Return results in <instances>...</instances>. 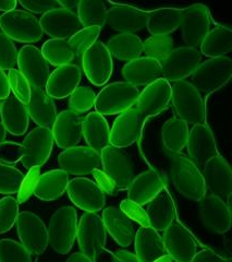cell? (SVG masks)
<instances>
[{
    "label": "cell",
    "mask_w": 232,
    "mask_h": 262,
    "mask_svg": "<svg viewBox=\"0 0 232 262\" xmlns=\"http://www.w3.org/2000/svg\"><path fill=\"white\" fill-rule=\"evenodd\" d=\"M103 222L106 231L121 247H129L134 241L135 225L124 213L115 207H108L103 211Z\"/></svg>",
    "instance_id": "obj_29"
},
{
    "label": "cell",
    "mask_w": 232,
    "mask_h": 262,
    "mask_svg": "<svg viewBox=\"0 0 232 262\" xmlns=\"http://www.w3.org/2000/svg\"><path fill=\"white\" fill-rule=\"evenodd\" d=\"M191 262H228V259L222 257L213 249H203L196 252Z\"/></svg>",
    "instance_id": "obj_55"
},
{
    "label": "cell",
    "mask_w": 232,
    "mask_h": 262,
    "mask_svg": "<svg viewBox=\"0 0 232 262\" xmlns=\"http://www.w3.org/2000/svg\"><path fill=\"white\" fill-rule=\"evenodd\" d=\"M0 117H2V124L7 130V133L11 134L12 136L20 137L28 131L30 116L27 106L14 95H10L3 101Z\"/></svg>",
    "instance_id": "obj_32"
},
{
    "label": "cell",
    "mask_w": 232,
    "mask_h": 262,
    "mask_svg": "<svg viewBox=\"0 0 232 262\" xmlns=\"http://www.w3.org/2000/svg\"><path fill=\"white\" fill-rule=\"evenodd\" d=\"M29 116L38 127L51 129L58 116L55 102L45 90L31 89V97L26 105Z\"/></svg>",
    "instance_id": "obj_34"
},
{
    "label": "cell",
    "mask_w": 232,
    "mask_h": 262,
    "mask_svg": "<svg viewBox=\"0 0 232 262\" xmlns=\"http://www.w3.org/2000/svg\"><path fill=\"white\" fill-rule=\"evenodd\" d=\"M154 262H173V260H172V258L169 255H166V256H164V257H161L159 259H157Z\"/></svg>",
    "instance_id": "obj_62"
},
{
    "label": "cell",
    "mask_w": 232,
    "mask_h": 262,
    "mask_svg": "<svg viewBox=\"0 0 232 262\" xmlns=\"http://www.w3.org/2000/svg\"><path fill=\"white\" fill-rule=\"evenodd\" d=\"M78 18L82 28L97 27L103 29L107 23V12L108 9L103 2L98 0H82L77 8Z\"/></svg>",
    "instance_id": "obj_40"
},
{
    "label": "cell",
    "mask_w": 232,
    "mask_h": 262,
    "mask_svg": "<svg viewBox=\"0 0 232 262\" xmlns=\"http://www.w3.org/2000/svg\"><path fill=\"white\" fill-rule=\"evenodd\" d=\"M185 146L189 159L198 168L203 167L207 162L219 154L216 139L206 124L194 125L190 129Z\"/></svg>",
    "instance_id": "obj_19"
},
{
    "label": "cell",
    "mask_w": 232,
    "mask_h": 262,
    "mask_svg": "<svg viewBox=\"0 0 232 262\" xmlns=\"http://www.w3.org/2000/svg\"><path fill=\"white\" fill-rule=\"evenodd\" d=\"M58 164L65 173L85 176L92 174L95 169H102V157L88 146L77 145L58 155Z\"/></svg>",
    "instance_id": "obj_15"
},
{
    "label": "cell",
    "mask_w": 232,
    "mask_h": 262,
    "mask_svg": "<svg viewBox=\"0 0 232 262\" xmlns=\"http://www.w3.org/2000/svg\"><path fill=\"white\" fill-rule=\"evenodd\" d=\"M202 176L206 190L225 201H230L232 173L228 162L221 155L213 158L203 166Z\"/></svg>",
    "instance_id": "obj_20"
},
{
    "label": "cell",
    "mask_w": 232,
    "mask_h": 262,
    "mask_svg": "<svg viewBox=\"0 0 232 262\" xmlns=\"http://www.w3.org/2000/svg\"><path fill=\"white\" fill-rule=\"evenodd\" d=\"M67 192L74 206L85 212H98L106 204L104 191L88 178L78 177L70 180Z\"/></svg>",
    "instance_id": "obj_21"
},
{
    "label": "cell",
    "mask_w": 232,
    "mask_h": 262,
    "mask_svg": "<svg viewBox=\"0 0 232 262\" xmlns=\"http://www.w3.org/2000/svg\"><path fill=\"white\" fill-rule=\"evenodd\" d=\"M202 62V54L196 48L178 47L160 62L161 79L170 82L183 81L191 77Z\"/></svg>",
    "instance_id": "obj_9"
},
{
    "label": "cell",
    "mask_w": 232,
    "mask_h": 262,
    "mask_svg": "<svg viewBox=\"0 0 232 262\" xmlns=\"http://www.w3.org/2000/svg\"><path fill=\"white\" fill-rule=\"evenodd\" d=\"M146 214L148 224L157 232H164L177 219V208L172 195L167 190L163 189L155 198L147 203Z\"/></svg>",
    "instance_id": "obj_28"
},
{
    "label": "cell",
    "mask_w": 232,
    "mask_h": 262,
    "mask_svg": "<svg viewBox=\"0 0 232 262\" xmlns=\"http://www.w3.org/2000/svg\"><path fill=\"white\" fill-rule=\"evenodd\" d=\"M65 262H95V261L88 258L87 256L83 255L82 252H76L73 253V255H71Z\"/></svg>",
    "instance_id": "obj_58"
},
{
    "label": "cell",
    "mask_w": 232,
    "mask_h": 262,
    "mask_svg": "<svg viewBox=\"0 0 232 262\" xmlns=\"http://www.w3.org/2000/svg\"><path fill=\"white\" fill-rule=\"evenodd\" d=\"M145 121L135 107L120 114L110 130V145L124 149L135 143L142 137Z\"/></svg>",
    "instance_id": "obj_17"
},
{
    "label": "cell",
    "mask_w": 232,
    "mask_h": 262,
    "mask_svg": "<svg viewBox=\"0 0 232 262\" xmlns=\"http://www.w3.org/2000/svg\"><path fill=\"white\" fill-rule=\"evenodd\" d=\"M122 76L126 82L136 88L147 86L161 78V66L158 60L140 57L124 64Z\"/></svg>",
    "instance_id": "obj_30"
},
{
    "label": "cell",
    "mask_w": 232,
    "mask_h": 262,
    "mask_svg": "<svg viewBox=\"0 0 232 262\" xmlns=\"http://www.w3.org/2000/svg\"><path fill=\"white\" fill-rule=\"evenodd\" d=\"M211 13L206 6L196 4L182 9L180 29L187 47L198 49L211 31Z\"/></svg>",
    "instance_id": "obj_8"
},
{
    "label": "cell",
    "mask_w": 232,
    "mask_h": 262,
    "mask_svg": "<svg viewBox=\"0 0 232 262\" xmlns=\"http://www.w3.org/2000/svg\"><path fill=\"white\" fill-rule=\"evenodd\" d=\"M119 209L130 220L138 223L141 226H150V224H148L146 211L145 209H143L142 206H138V204L130 201L129 199H124L121 201Z\"/></svg>",
    "instance_id": "obj_50"
},
{
    "label": "cell",
    "mask_w": 232,
    "mask_h": 262,
    "mask_svg": "<svg viewBox=\"0 0 232 262\" xmlns=\"http://www.w3.org/2000/svg\"><path fill=\"white\" fill-rule=\"evenodd\" d=\"M24 177L26 175L16 167L7 165V164H0V193H18Z\"/></svg>",
    "instance_id": "obj_45"
},
{
    "label": "cell",
    "mask_w": 232,
    "mask_h": 262,
    "mask_svg": "<svg viewBox=\"0 0 232 262\" xmlns=\"http://www.w3.org/2000/svg\"><path fill=\"white\" fill-rule=\"evenodd\" d=\"M60 8H64V9H68L71 11H74L78 8L79 2H58Z\"/></svg>",
    "instance_id": "obj_60"
},
{
    "label": "cell",
    "mask_w": 232,
    "mask_h": 262,
    "mask_svg": "<svg viewBox=\"0 0 232 262\" xmlns=\"http://www.w3.org/2000/svg\"><path fill=\"white\" fill-rule=\"evenodd\" d=\"M8 80H9L10 90L13 95L21 101L23 104H28L31 97V85L28 80L22 76V73L15 68L10 70L8 73Z\"/></svg>",
    "instance_id": "obj_49"
},
{
    "label": "cell",
    "mask_w": 232,
    "mask_h": 262,
    "mask_svg": "<svg viewBox=\"0 0 232 262\" xmlns=\"http://www.w3.org/2000/svg\"><path fill=\"white\" fill-rule=\"evenodd\" d=\"M19 202L12 196L0 199V234L9 232L19 215Z\"/></svg>",
    "instance_id": "obj_46"
},
{
    "label": "cell",
    "mask_w": 232,
    "mask_h": 262,
    "mask_svg": "<svg viewBox=\"0 0 232 262\" xmlns=\"http://www.w3.org/2000/svg\"><path fill=\"white\" fill-rule=\"evenodd\" d=\"M92 174L95 179V183L104 191V193L111 194V195L117 193L118 189L115 188L114 184L112 183V180L104 173L103 169H95Z\"/></svg>",
    "instance_id": "obj_54"
},
{
    "label": "cell",
    "mask_w": 232,
    "mask_h": 262,
    "mask_svg": "<svg viewBox=\"0 0 232 262\" xmlns=\"http://www.w3.org/2000/svg\"><path fill=\"white\" fill-rule=\"evenodd\" d=\"M22 159V145L13 141L0 144V161L7 165H13Z\"/></svg>",
    "instance_id": "obj_52"
},
{
    "label": "cell",
    "mask_w": 232,
    "mask_h": 262,
    "mask_svg": "<svg viewBox=\"0 0 232 262\" xmlns=\"http://www.w3.org/2000/svg\"><path fill=\"white\" fill-rule=\"evenodd\" d=\"M0 262H35V256L24 248L21 243L13 239H2Z\"/></svg>",
    "instance_id": "obj_43"
},
{
    "label": "cell",
    "mask_w": 232,
    "mask_h": 262,
    "mask_svg": "<svg viewBox=\"0 0 232 262\" xmlns=\"http://www.w3.org/2000/svg\"><path fill=\"white\" fill-rule=\"evenodd\" d=\"M81 66L85 77L96 86L105 85L113 71L112 56L101 40H96L86 49L81 59Z\"/></svg>",
    "instance_id": "obj_11"
},
{
    "label": "cell",
    "mask_w": 232,
    "mask_h": 262,
    "mask_svg": "<svg viewBox=\"0 0 232 262\" xmlns=\"http://www.w3.org/2000/svg\"><path fill=\"white\" fill-rule=\"evenodd\" d=\"M148 11L128 5H113L107 12V24L119 33L134 34L146 28Z\"/></svg>",
    "instance_id": "obj_26"
},
{
    "label": "cell",
    "mask_w": 232,
    "mask_h": 262,
    "mask_svg": "<svg viewBox=\"0 0 232 262\" xmlns=\"http://www.w3.org/2000/svg\"><path fill=\"white\" fill-rule=\"evenodd\" d=\"M21 145V162L24 167L31 169L43 166L53 152L54 138L52 129L44 127L34 128L24 138Z\"/></svg>",
    "instance_id": "obj_13"
},
{
    "label": "cell",
    "mask_w": 232,
    "mask_h": 262,
    "mask_svg": "<svg viewBox=\"0 0 232 262\" xmlns=\"http://www.w3.org/2000/svg\"><path fill=\"white\" fill-rule=\"evenodd\" d=\"M39 176H40V167H34V168L29 169V173L28 175H26V177H24L23 183L18 192L19 203L27 202L30 199V196L34 193L35 185Z\"/></svg>",
    "instance_id": "obj_51"
},
{
    "label": "cell",
    "mask_w": 232,
    "mask_h": 262,
    "mask_svg": "<svg viewBox=\"0 0 232 262\" xmlns=\"http://www.w3.org/2000/svg\"><path fill=\"white\" fill-rule=\"evenodd\" d=\"M198 214L205 226L217 234H225L230 229L231 213L229 201L219 196L205 194L200 201Z\"/></svg>",
    "instance_id": "obj_24"
},
{
    "label": "cell",
    "mask_w": 232,
    "mask_h": 262,
    "mask_svg": "<svg viewBox=\"0 0 232 262\" xmlns=\"http://www.w3.org/2000/svg\"><path fill=\"white\" fill-rule=\"evenodd\" d=\"M15 224L24 248L33 256H39L45 252L48 246V232L43 220L34 213L24 211L19 213Z\"/></svg>",
    "instance_id": "obj_12"
},
{
    "label": "cell",
    "mask_w": 232,
    "mask_h": 262,
    "mask_svg": "<svg viewBox=\"0 0 232 262\" xmlns=\"http://www.w3.org/2000/svg\"><path fill=\"white\" fill-rule=\"evenodd\" d=\"M0 29L13 42L37 43L43 37L39 20L26 10H13L0 15Z\"/></svg>",
    "instance_id": "obj_6"
},
{
    "label": "cell",
    "mask_w": 232,
    "mask_h": 262,
    "mask_svg": "<svg viewBox=\"0 0 232 262\" xmlns=\"http://www.w3.org/2000/svg\"><path fill=\"white\" fill-rule=\"evenodd\" d=\"M102 168L118 190L128 189L134 178V163L124 149L112 145L107 146L101 153Z\"/></svg>",
    "instance_id": "obj_10"
},
{
    "label": "cell",
    "mask_w": 232,
    "mask_h": 262,
    "mask_svg": "<svg viewBox=\"0 0 232 262\" xmlns=\"http://www.w3.org/2000/svg\"><path fill=\"white\" fill-rule=\"evenodd\" d=\"M111 56L121 61H132L143 54V42L135 34H119L112 36L105 44Z\"/></svg>",
    "instance_id": "obj_37"
},
{
    "label": "cell",
    "mask_w": 232,
    "mask_h": 262,
    "mask_svg": "<svg viewBox=\"0 0 232 262\" xmlns=\"http://www.w3.org/2000/svg\"><path fill=\"white\" fill-rule=\"evenodd\" d=\"M83 119L84 118L81 114L71 110H65L58 114L52 129L54 142L58 147L67 150L80 143L83 137Z\"/></svg>",
    "instance_id": "obj_25"
},
{
    "label": "cell",
    "mask_w": 232,
    "mask_h": 262,
    "mask_svg": "<svg viewBox=\"0 0 232 262\" xmlns=\"http://www.w3.org/2000/svg\"><path fill=\"white\" fill-rule=\"evenodd\" d=\"M232 32L227 27H217L208 32L200 46V53L210 58L223 57L231 52Z\"/></svg>",
    "instance_id": "obj_39"
},
{
    "label": "cell",
    "mask_w": 232,
    "mask_h": 262,
    "mask_svg": "<svg viewBox=\"0 0 232 262\" xmlns=\"http://www.w3.org/2000/svg\"><path fill=\"white\" fill-rule=\"evenodd\" d=\"M171 102V84L164 79L156 80L150 85L145 86L142 92H140L135 107L143 118L147 120L159 115L169 107Z\"/></svg>",
    "instance_id": "obj_16"
},
{
    "label": "cell",
    "mask_w": 232,
    "mask_h": 262,
    "mask_svg": "<svg viewBox=\"0 0 232 262\" xmlns=\"http://www.w3.org/2000/svg\"><path fill=\"white\" fill-rule=\"evenodd\" d=\"M173 262H175V261H173Z\"/></svg>",
    "instance_id": "obj_64"
},
{
    "label": "cell",
    "mask_w": 232,
    "mask_h": 262,
    "mask_svg": "<svg viewBox=\"0 0 232 262\" xmlns=\"http://www.w3.org/2000/svg\"><path fill=\"white\" fill-rule=\"evenodd\" d=\"M101 32L102 29L97 27L85 28L80 30L69 39V43L76 55V60L79 63H81V59L86 49L96 42L98 36L101 35Z\"/></svg>",
    "instance_id": "obj_42"
},
{
    "label": "cell",
    "mask_w": 232,
    "mask_h": 262,
    "mask_svg": "<svg viewBox=\"0 0 232 262\" xmlns=\"http://www.w3.org/2000/svg\"><path fill=\"white\" fill-rule=\"evenodd\" d=\"M16 64L22 76L29 82L31 88L45 90L51 76L49 63L39 49L33 45L23 46L18 54Z\"/></svg>",
    "instance_id": "obj_14"
},
{
    "label": "cell",
    "mask_w": 232,
    "mask_h": 262,
    "mask_svg": "<svg viewBox=\"0 0 232 262\" xmlns=\"http://www.w3.org/2000/svg\"><path fill=\"white\" fill-rule=\"evenodd\" d=\"M82 135L88 147L99 154L110 145V129L106 118L97 112H92L83 119Z\"/></svg>",
    "instance_id": "obj_33"
},
{
    "label": "cell",
    "mask_w": 232,
    "mask_h": 262,
    "mask_svg": "<svg viewBox=\"0 0 232 262\" xmlns=\"http://www.w3.org/2000/svg\"><path fill=\"white\" fill-rule=\"evenodd\" d=\"M10 85L8 76L5 73L4 70L0 69V101H5L6 98L10 96Z\"/></svg>",
    "instance_id": "obj_57"
},
{
    "label": "cell",
    "mask_w": 232,
    "mask_h": 262,
    "mask_svg": "<svg viewBox=\"0 0 232 262\" xmlns=\"http://www.w3.org/2000/svg\"><path fill=\"white\" fill-rule=\"evenodd\" d=\"M20 5L32 14H45L48 11L59 8V4L56 0H30V2L21 0Z\"/></svg>",
    "instance_id": "obj_53"
},
{
    "label": "cell",
    "mask_w": 232,
    "mask_h": 262,
    "mask_svg": "<svg viewBox=\"0 0 232 262\" xmlns=\"http://www.w3.org/2000/svg\"><path fill=\"white\" fill-rule=\"evenodd\" d=\"M96 100V93L93 89L88 86H78L69 100V107L71 111L84 114L93 108Z\"/></svg>",
    "instance_id": "obj_47"
},
{
    "label": "cell",
    "mask_w": 232,
    "mask_h": 262,
    "mask_svg": "<svg viewBox=\"0 0 232 262\" xmlns=\"http://www.w3.org/2000/svg\"><path fill=\"white\" fill-rule=\"evenodd\" d=\"M2 104H3V102L0 101V110H2Z\"/></svg>",
    "instance_id": "obj_63"
},
{
    "label": "cell",
    "mask_w": 232,
    "mask_h": 262,
    "mask_svg": "<svg viewBox=\"0 0 232 262\" xmlns=\"http://www.w3.org/2000/svg\"><path fill=\"white\" fill-rule=\"evenodd\" d=\"M165 249L175 262H191L197 252V243L189 229L179 222H173L164 231Z\"/></svg>",
    "instance_id": "obj_18"
},
{
    "label": "cell",
    "mask_w": 232,
    "mask_h": 262,
    "mask_svg": "<svg viewBox=\"0 0 232 262\" xmlns=\"http://www.w3.org/2000/svg\"><path fill=\"white\" fill-rule=\"evenodd\" d=\"M140 95L138 88L128 82H113L96 95L95 112L103 116L120 115L133 107Z\"/></svg>",
    "instance_id": "obj_5"
},
{
    "label": "cell",
    "mask_w": 232,
    "mask_h": 262,
    "mask_svg": "<svg viewBox=\"0 0 232 262\" xmlns=\"http://www.w3.org/2000/svg\"><path fill=\"white\" fill-rule=\"evenodd\" d=\"M173 51V39L170 36H151L143 42L145 57L161 62Z\"/></svg>",
    "instance_id": "obj_44"
},
{
    "label": "cell",
    "mask_w": 232,
    "mask_h": 262,
    "mask_svg": "<svg viewBox=\"0 0 232 262\" xmlns=\"http://www.w3.org/2000/svg\"><path fill=\"white\" fill-rule=\"evenodd\" d=\"M40 52L46 61L55 67L71 64L76 60V55L69 43V39H48L44 43Z\"/></svg>",
    "instance_id": "obj_41"
},
{
    "label": "cell",
    "mask_w": 232,
    "mask_h": 262,
    "mask_svg": "<svg viewBox=\"0 0 232 262\" xmlns=\"http://www.w3.org/2000/svg\"><path fill=\"white\" fill-rule=\"evenodd\" d=\"M70 182L69 174L62 169L49 170L37 179L34 194L43 201H55L61 198Z\"/></svg>",
    "instance_id": "obj_35"
},
{
    "label": "cell",
    "mask_w": 232,
    "mask_h": 262,
    "mask_svg": "<svg viewBox=\"0 0 232 262\" xmlns=\"http://www.w3.org/2000/svg\"><path fill=\"white\" fill-rule=\"evenodd\" d=\"M16 5L18 3L15 0H6V2H0V11L6 12H10L15 10Z\"/></svg>",
    "instance_id": "obj_59"
},
{
    "label": "cell",
    "mask_w": 232,
    "mask_h": 262,
    "mask_svg": "<svg viewBox=\"0 0 232 262\" xmlns=\"http://www.w3.org/2000/svg\"><path fill=\"white\" fill-rule=\"evenodd\" d=\"M39 23L43 32L56 39H70L83 29L76 11L60 7L41 15Z\"/></svg>",
    "instance_id": "obj_23"
},
{
    "label": "cell",
    "mask_w": 232,
    "mask_h": 262,
    "mask_svg": "<svg viewBox=\"0 0 232 262\" xmlns=\"http://www.w3.org/2000/svg\"><path fill=\"white\" fill-rule=\"evenodd\" d=\"M168 185V178L158 169H148L133 178L128 187V199L145 206Z\"/></svg>",
    "instance_id": "obj_22"
},
{
    "label": "cell",
    "mask_w": 232,
    "mask_h": 262,
    "mask_svg": "<svg viewBox=\"0 0 232 262\" xmlns=\"http://www.w3.org/2000/svg\"><path fill=\"white\" fill-rule=\"evenodd\" d=\"M232 61L227 56L201 62L191 76V84L205 97L219 91L230 81Z\"/></svg>",
    "instance_id": "obj_3"
},
{
    "label": "cell",
    "mask_w": 232,
    "mask_h": 262,
    "mask_svg": "<svg viewBox=\"0 0 232 262\" xmlns=\"http://www.w3.org/2000/svg\"><path fill=\"white\" fill-rule=\"evenodd\" d=\"M78 213L73 207H61L52 215L48 232V244L59 255H67L72 249L78 232Z\"/></svg>",
    "instance_id": "obj_4"
},
{
    "label": "cell",
    "mask_w": 232,
    "mask_h": 262,
    "mask_svg": "<svg viewBox=\"0 0 232 262\" xmlns=\"http://www.w3.org/2000/svg\"><path fill=\"white\" fill-rule=\"evenodd\" d=\"M166 176L187 199L200 202L206 194L202 171L183 153H166Z\"/></svg>",
    "instance_id": "obj_1"
},
{
    "label": "cell",
    "mask_w": 232,
    "mask_h": 262,
    "mask_svg": "<svg viewBox=\"0 0 232 262\" xmlns=\"http://www.w3.org/2000/svg\"><path fill=\"white\" fill-rule=\"evenodd\" d=\"M112 262H140L135 253L127 250H115L112 253Z\"/></svg>",
    "instance_id": "obj_56"
},
{
    "label": "cell",
    "mask_w": 232,
    "mask_h": 262,
    "mask_svg": "<svg viewBox=\"0 0 232 262\" xmlns=\"http://www.w3.org/2000/svg\"><path fill=\"white\" fill-rule=\"evenodd\" d=\"M6 139H7V130L2 124V121H0V144L4 143L6 141Z\"/></svg>",
    "instance_id": "obj_61"
},
{
    "label": "cell",
    "mask_w": 232,
    "mask_h": 262,
    "mask_svg": "<svg viewBox=\"0 0 232 262\" xmlns=\"http://www.w3.org/2000/svg\"><path fill=\"white\" fill-rule=\"evenodd\" d=\"M81 79L82 70L79 64L71 63L57 67L49 76L45 92L52 98L61 100L76 91Z\"/></svg>",
    "instance_id": "obj_27"
},
{
    "label": "cell",
    "mask_w": 232,
    "mask_h": 262,
    "mask_svg": "<svg viewBox=\"0 0 232 262\" xmlns=\"http://www.w3.org/2000/svg\"><path fill=\"white\" fill-rule=\"evenodd\" d=\"M189 131L187 122L177 117L166 121L161 129V143L166 153H181L187 145Z\"/></svg>",
    "instance_id": "obj_38"
},
{
    "label": "cell",
    "mask_w": 232,
    "mask_h": 262,
    "mask_svg": "<svg viewBox=\"0 0 232 262\" xmlns=\"http://www.w3.org/2000/svg\"><path fill=\"white\" fill-rule=\"evenodd\" d=\"M133 242L135 256L140 262H154L167 255L163 237L151 226H141Z\"/></svg>",
    "instance_id": "obj_31"
},
{
    "label": "cell",
    "mask_w": 232,
    "mask_h": 262,
    "mask_svg": "<svg viewBox=\"0 0 232 262\" xmlns=\"http://www.w3.org/2000/svg\"><path fill=\"white\" fill-rule=\"evenodd\" d=\"M77 238L83 255L95 261L104 252L107 242V231L102 216L96 212L83 213L78 224Z\"/></svg>",
    "instance_id": "obj_7"
},
{
    "label": "cell",
    "mask_w": 232,
    "mask_h": 262,
    "mask_svg": "<svg viewBox=\"0 0 232 262\" xmlns=\"http://www.w3.org/2000/svg\"><path fill=\"white\" fill-rule=\"evenodd\" d=\"M18 49L12 39L0 32V69L12 70L18 61Z\"/></svg>",
    "instance_id": "obj_48"
},
{
    "label": "cell",
    "mask_w": 232,
    "mask_h": 262,
    "mask_svg": "<svg viewBox=\"0 0 232 262\" xmlns=\"http://www.w3.org/2000/svg\"><path fill=\"white\" fill-rule=\"evenodd\" d=\"M181 10L176 8H160L148 11L146 29L152 36H169L180 28Z\"/></svg>",
    "instance_id": "obj_36"
},
{
    "label": "cell",
    "mask_w": 232,
    "mask_h": 262,
    "mask_svg": "<svg viewBox=\"0 0 232 262\" xmlns=\"http://www.w3.org/2000/svg\"><path fill=\"white\" fill-rule=\"evenodd\" d=\"M171 104L177 118L183 120L188 125L205 124L204 97L190 81H178L171 85Z\"/></svg>",
    "instance_id": "obj_2"
}]
</instances>
